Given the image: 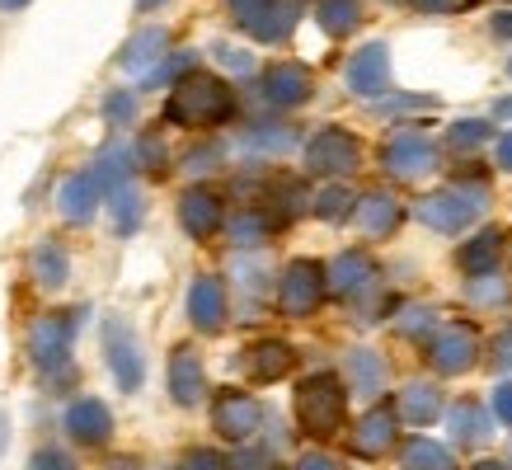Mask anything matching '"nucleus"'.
I'll return each instance as SVG.
<instances>
[{
  "mask_svg": "<svg viewBox=\"0 0 512 470\" xmlns=\"http://www.w3.org/2000/svg\"><path fill=\"white\" fill-rule=\"evenodd\" d=\"M386 85H390V47L386 43L357 47L353 62H348V90L376 99V94L386 90Z\"/></svg>",
  "mask_w": 512,
  "mask_h": 470,
  "instance_id": "12",
  "label": "nucleus"
},
{
  "mask_svg": "<svg viewBox=\"0 0 512 470\" xmlns=\"http://www.w3.org/2000/svg\"><path fill=\"white\" fill-rule=\"evenodd\" d=\"M264 99L273 109H301L311 99V71L301 62H282V66H268L264 76Z\"/></svg>",
  "mask_w": 512,
  "mask_h": 470,
  "instance_id": "13",
  "label": "nucleus"
},
{
  "mask_svg": "<svg viewBox=\"0 0 512 470\" xmlns=\"http://www.w3.org/2000/svg\"><path fill=\"white\" fill-rule=\"evenodd\" d=\"M66 433L85 447H104L113 438V414L109 405H99V400H76V405L66 409Z\"/></svg>",
  "mask_w": 512,
  "mask_h": 470,
  "instance_id": "18",
  "label": "nucleus"
},
{
  "mask_svg": "<svg viewBox=\"0 0 512 470\" xmlns=\"http://www.w3.org/2000/svg\"><path fill=\"white\" fill-rule=\"evenodd\" d=\"M353 212H357L353 188L339 184V179H334L329 188H320V193H315V217H325V221H343V217H353Z\"/></svg>",
  "mask_w": 512,
  "mask_h": 470,
  "instance_id": "32",
  "label": "nucleus"
},
{
  "mask_svg": "<svg viewBox=\"0 0 512 470\" xmlns=\"http://www.w3.org/2000/svg\"><path fill=\"white\" fill-rule=\"evenodd\" d=\"M104 348H109V367H113V381H118V391H137L141 386V348L132 339V329L123 320H109L104 329Z\"/></svg>",
  "mask_w": 512,
  "mask_h": 470,
  "instance_id": "10",
  "label": "nucleus"
},
{
  "mask_svg": "<svg viewBox=\"0 0 512 470\" xmlns=\"http://www.w3.org/2000/svg\"><path fill=\"white\" fill-rule=\"evenodd\" d=\"M475 353H480V339H475L470 325H442L433 339H428V367L442 376L466 372L470 362H475Z\"/></svg>",
  "mask_w": 512,
  "mask_h": 470,
  "instance_id": "9",
  "label": "nucleus"
},
{
  "mask_svg": "<svg viewBox=\"0 0 512 470\" xmlns=\"http://www.w3.org/2000/svg\"><path fill=\"white\" fill-rule=\"evenodd\" d=\"M404 470H456V456L433 438H414L404 447Z\"/></svg>",
  "mask_w": 512,
  "mask_h": 470,
  "instance_id": "29",
  "label": "nucleus"
},
{
  "mask_svg": "<svg viewBox=\"0 0 512 470\" xmlns=\"http://www.w3.org/2000/svg\"><path fill=\"white\" fill-rule=\"evenodd\" d=\"M29 470H76V461H71L62 447H43V452H33Z\"/></svg>",
  "mask_w": 512,
  "mask_h": 470,
  "instance_id": "36",
  "label": "nucleus"
},
{
  "mask_svg": "<svg viewBox=\"0 0 512 470\" xmlns=\"http://www.w3.org/2000/svg\"><path fill=\"white\" fill-rule=\"evenodd\" d=\"M470 5H480V0H414V10H423V15H461Z\"/></svg>",
  "mask_w": 512,
  "mask_h": 470,
  "instance_id": "38",
  "label": "nucleus"
},
{
  "mask_svg": "<svg viewBox=\"0 0 512 470\" xmlns=\"http://www.w3.org/2000/svg\"><path fill=\"white\" fill-rule=\"evenodd\" d=\"M137 5H141V10H156V5H160V0H137Z\"/></svg>",
  "mask_w": 512,
  "mask_h": 470,
  "instance_id": "51",
  "label": "nucleus"
},
{
  "mask_svg": "<svg viewBox=\"0 0 512 470\" xmlns=\"http://www.w3.org/2000/svg\"><path fill=\"white\" fill-rule=\"evenodd\" d=\"M231 470H273V461H268V452H240L231 461Z\"/></svg>",
  "mask_w": 512,
  "mask_h": 470,
  "instance_id": "41",
  "label": "nucleus"
},
{
  "mask_svg": "<svg viewBox=\"0 0 512 470\" xmlns=\"http://www.w3.org/2000/svg\"><path fill=\"white\" fill-rule=\"evenodd\" d=\"M498 254H503V231H498V226H484L475 240H466V250H461V268H466L470 278H484V273H494Z\"/></svg>",
  "mask_w": 512,
  "mask_h": 470,
  "instance_id": "25",
  "label": "nucleus"
},
{
  "mask_svg": "<svg viewBox=\"0 0 512 470\" xmlns=\"http://www.w3.org/2000/svg\"><path fill=\"white\" fill-rule=\"evenodd\" d=\"M29 358L38 362V372L47 376V386H66L71 381V329L62 315L38 320L29 334Z\"/></svg>",
  "mask_w": 512,
  "mask_h": 470,
  "instance_id": "5",
  "label": "nucleus"
},
{
  "mask_svg": "<svg viewBox=\"0 0 512 470\" xmlns=\"http://www.w3.org/2000/svg\"><path fill=\"white\" fill-rule=\"evenodd\" d=\"M240 367H245L254 381H278V376H287L296 367V353L287 344H278V339H264V344L245 348Z\"/></svg>",
  "mask_w": 512,
  "mask_h": 470,
  "instance_id": "21",
  "label": "nucleus"
},
{
  "mask_svg": "<svg viewBox=\"0 0 512 470\" xmlns=\"http://www.w3.org/2000/svg\"><path fill=\"white\" fill-rule=\"evenodd\" d=\"M268 212H240V217H231V240L235 245H264L268 240Z\"/></svg>",
  "mask_w": 512,
  "mask_h": 470,
  "instance_id": "33",
  "label": "nucleus"
},
{
  "mask_svg": "<svg viewBox=\"0 0 512 470\" xmlns=\"http://www.w3.org/2000/svg\"><path fill=\"white\" fill-rule=\"evenodd\" d=\"M357 137L353 132H343V127H325V132H315L311 146H306V170L315 179H348L357 170Z\"/></svg>",
  "mask_w": 512,
  "mask_h": 470,
  "instance_id": "6",
  "label": "nucleus"
},
{
  "mask_svg": "<svg viewBox=\"0 0 512 470\" xmlns=\"http://www.w3.org/2000/svg\"><path fill=\"white\" fill-rule=\"evenodd\" d=\"M451 423V438L466 442V447H480L484 438H489V414H484V405H475V400H461V405L447 414Z\"/></svg>",
  "mask_w": 512,
  "mask_h": 470,
  "instance_id": "26",
  "label": "nucleus"
},
{
  "mask_svg": "<svg viewBox=\"0 0 512 470\" xmlns=\"http://www.w3.org/2000/svg\"><path fill=\"white\" fill-rule=\"evenodd\" d=\"M508 71H512V62H508Z\"/></svg>",
  "mask_w": 512,
  "mask_h": 470,
  "instance_id": "52",
  "label": "nucleus"
},
{
  "mask_svg": "<svg viewBox=\"0 0 512 470\" xmlns=\"http://www.w3.org/2000/svg\"><path fill=\"white\" fill-rule=\"evenodd\" d=\"M348 367H353V386L362 395L381 391V381H386V362L376 358L372 348H357V353H348Z\"/></svg>",
  "mask_w": 512,
  "mask_h": 470,
  "instance_id": "31",
  "label": "nucleus"
},
{
  "mask_svg": "<svg viewBox=\"0 0 512 470\" xmlns=\"http://www.w3.org/2000/svg\"><path fill=\"white\" fill-rule=\"evenodd\" d=\"M296 470H334V461H329V456H301Z\"/></svg>",
  "mask_w": 512,
  "mask_h": 470,
  "instance_id": "44",
  "label": "nucleus"
},
{
  "mask_svg": "<svg viewBox=\"0 0 512 470\" xmlns=\"http://www.w3.org/2000/svg\"><path fill=\"white\" fill-rule=\"evenodd\" d=\"M212 423H217V433L221 438H231V442H245L259 423H264V409L254 405L249 395L240 391H221L217 395V405H212Z\"/></svg>",
  "mask_w": 512,
  "mask_h": 470,
  "instance_id": "11",
  "label": "nucleus"
},
{
  "mask_svg": "<svg viewBox=\"0 0 512 470\" xmlns=\"http://www.w3.org/2000/svg\"><path fill=\"white\" fill-rule=\"evenodd\" d=\"M357 226L367 235H390L400 226V203L390 198V193H367V198H357Z\"/></svg>",
  "mask_w": 512,
  "mask_h": 470,
  "instance_id": "24",
  "label": "nucleus"
},
{
  "mask_svg": "<svg viewBox=\"0 0 512 470\" xmlns=\"http://www.w3.org/2000/svg\"><path fill=\"white\" fill-rule=\"evenodd\" d=\"M329 292V273L315 259H296V264H287V273H282L278 282V311L282 315H311L320 301H325Z\"/></svg>",
  "mask_w": 512,
  "mask_h": 470,
  "instance_id": "7",
  "label": "nucleus"
},
{
  "mask_svg": "<svg viewBox=\"0 0 512 470\" xmlns=\"http://www.w3.org/2000/svg\"><path fill=\"white\" fill-rule=\"evenodd\" d=\"M315 19H320V29L343 38V33H353L362 24V5L357 0H315Z\"/></svg>",
  "mask_w": 512,
  "mask_h": 470,
  "instance_id": "27",
  "label": "nucleus"
},
{
  "mask_svg": "<svg viewBox=\"0 0 512 470\" xmlns=\"http://www.w3.org/2000/svg\"><path fill=\"white\" fill-rule=\"evenodd\" d=\"M132 113H137L132 94H109V99H104V118H109V123H132Z\"/></svg>",
  "mask_w": 512,
  "mask_h": 470,
  "instance_id": "37",
  "label": "nucleus"
},
{
  "mask_svg": "<svg viewBox=\"0 0 512 470\" xmlns=\"http://www.w3.org/2000/svg\"><path fill=\"white\" fill-rule=\"evenodd\" d=\"M306 5L311 0H231V19L259 43H282V38H292Z\"/></svg>",
  "mask_w": 512,
  "mask_h": 470,
  "instance_id": "3",
  "label": "nucleus"
},
{
  "mask_svg": "<svg viewBox=\"0 0 512 470\" xmlns=\"http://www.w3.org/2000/svg\"><path fill=\"white\" fill-rule=\"evenodd\" d=\"M5 442H10V423H5V414H0V452H5Z\"/></svg>",
  "mask_w": 512,
  "mask_h": 470,
  "instance_id": "47",
  "label": "nucleus"
},
{
  "mask_svg": "<svg viewBox=\"0 0 512 470\" xmlns=\"http://www.w3.org/2000/svg\"><path fill=\"white\" fill-rule=\"evenodd\" d=\"M437 405H442V400H437V391L428 381H414V386H404V395H400V414L414 423H433Z\"/></svg>",
  "mask_w": 512,
  "mask_h": 470,
  "instance_id": "30",
  "label": "nucleus"
},
{
  "mask_svg": "<svg viewBox=\"0 0 512 470\" xmlns=\"http://www.w3.org/2000/svg\"><path fill=\"white\" fill-rule=\"evenodd\" d=\"M395 428H400V409L381 400V405L367 409V414H362V423L353 428V452L357 456H381V452H390Z\"/></svg>",
  "mask_w": 512,
  "mask_h": 470,
  "instance_id": "15",
  "label": "nucleus"
},
{
  "mask_svg": "<svg viewBox=\"0 0 512 470\" xmlns=\"http://www.w3.org/2000/svg\"><path fill=\"white\" fill-rule=\"evenodd\" d=\"M137 165L141 170H165V146H160V137L151 132V137H141V146H137Z\"/></svg>",
  "mask_w": 512,
  "mask_h": 470,
  "instance_id": "35",
  "label": "nucleus"
},
{
  "mask_svg": "<svg viewBox=\"0 0 512 470\" xmlns=\"http://www.w3.org/2000/svg\"><path fill=\"white\" fill-rule=\"evenodd\" d=\"M494 414H498L503 423H512V381L494 391Z\"/></svg>",
  "mask_w": 512,
  "mask_h": 470,
  "instance_id": "43",
  "label": "nucleus"
},
{
  "mask_svg": "<svg viewBox=\"0 0 512 470\" xmlns=\"http://www.w3.org/2000/svg\"><path fill=\"white\" fill-rule=\"evenodd\" d=\"M475 470H508V466H503V461H480Z\"/></svg>",
  "mask_w": 512,
  "mask_h": 470,
  "instance_id": "50",
  "label": "nucleus"
},
{
  "mask_svg": "<svg viewBox=\"0 0 512 470\" xmlns=\"http://www.w3.org/2000/svg\"><path fill=\"white\" fill-rule=\"evenodd\" d=\"M325 273H329V292L334 297H362V292H372V282H376V264L362 250H343Z\"/></svg>",
  "mask_w": 512,
  "mask_h": 470,
  "instance_id": "16",
  "label": "nucleus"
},
{
  "mask_svg": "<svg viewBox=\"0 0 512 470\" xmlns=\"http://www.w3.org/2000/svg\"><path fill=\"white\" fill-rule=\"evenodd\" d=\"M494 33L498 38H512V10L508 15H494Z\"/></svg>",
  "mask_w": 512,
  "mask_h": 470,
  "instance_id": "46",
  "label": "nucleus"
},
{
  "mask_svg": "<svg viewBox=\"0 0 512 470\" xmlns=\"http://www.w3.org/2000/svg\"><path fill=\"white\" fill-rule=\"evenodd\" d=\"M494 113H498V118H512V99H498V109H494Z\"/></svg>",
  "mask_w": 512,
  "mask_h": 470,
  "instance_id": "48",
  "label": "nucleus"
},
{
  "mask_svg": "<svg viewBox=\"0 0 512 470\" xmlns=\"http://www.w3.org/2000/svg\"><path fill=\"white\" fill-rule=\"evenodd\" d=\"M66 273H71V259L57 240H43L38 250H33V278L43 282V287H62Z\"/></svg>",
  "mask_w": 512,
  "mask_h": 470,
  "instance_id": "28",
  "label": "nucleus"
},
{
  "mask_svg": "<svg viewBox=\"0 0 512 470\" xmlns=\"http://www.w3.org/2000/svg\"><path fill=\"white\" fill-rule=\"evenodd\" d=\"M296 414H301V428H306L311 438H334L343 423V381L334 372H320V376H311V381H301Z\"/></svg>",
  "mask_w": 512,
  "mask_h": 470,
  "instance_id": "2",
  "label": "nucleus"
},
{
  "mask_svg": "<svg viewBox=\"0 0 512 470\" xmlns=\"http://www.w3.org/2000/svg\"><path fill=\"white\" fill-rule=\"evenodd\" d=\"M165 71H151V85H165V80H174V76H188V66H193V57H170V62H160Z\"/></svg>",
  "mask_w": 512,
  "mask_h": 470,
  "instance_id": "40",
  "label": "nucleus"
},
{
  "mask_svg": "<svg viewBox=\"0 0 512 470\" xmlns=\"http://www.w3.org/2000/svg\"><path fill=\"white\" fill-rule=\"evenodd\" d=\"M447 137H451V146H456V151H475L480 141L494 137V127L484 123V118H470V123H451Z\"/></svg>",
  "mask_w": 512,
  "mask_h": 470,
  "instance_id": "34",
  "label": "nucleus"
},
{
  "mask_svg": "<svg viewBox=\"0 0 512 470\" xmlns=\"http://www.w3.org/2000/svg\"><path fill=\"white\" fill-rule=\"evenodd\" d=\"M179 221H184V231L193 240H207V235L221 231V221H226V207L212 188H188L184 198H179Z\"/></svg>",
  "mask_w": 512,
  "mask_h": 470,
  "instance_id": "14",
  "label": "nucleus"
},
{
  "mask_svg": "<svg viewBox=\"0 0 512 470\" xmlns=\"http://www.w3.org/2000/svg\"><path fill=\"white\" fill-rule=\"evenodd\" d=\"M235 113V94L231 85L212 71H188L179 76V85L170 90L165 118L179 127H221Z\"/></svg>",
  "mask_w": 512,
  "mask_h": 470,
  "instance_id": "1",
  "label": "nucleus"
},
{
  "mask_svg": "<svg viewBox=\"0 0 512 470\" xmlns=\"http://www.w3.org/2000/svg\"><path fill=\"white\" fill-rule=\"evenodd\" d=\"M165 47H170V33L165 29H137L132 33V43L118 52V66L132 71V76H146V71L165 57Z\"/></svg>",
  "mask_w": 512,
  "mask_h": 470,
  "instance_id": "22",
  "label": "nucleus"
},
{
  "mask_svg": "<svg viewBox=\"0 0 512 470\" xmlns=\"http://www.w3.org/2000/svg\"><path fill=\"white\" fill-rule=\"evenodd\" d=\"M494 362L503 367V372H512V329H503V334H498V344H494Z\"/></svg>",
  "mask_w": 512,
  "mask_h": 470,
  "instance_id": "42",
  "label": "nucleus"
},
{
  "mask_svg": "<svg viewBox=\"0 0 512 470\" xmlns=\"http://www.w3.org/2000/svg\"><path fill=\"white\" fill-rule=\"evenodd\" d=\"M484 207H489V198H484L480 188H470V193L466 188H442V193L419 203V221L442 235H456V231H466L475 217H484Z\"/></svg>",
  "mask_w": 512,
  "mask_h": 470,
  "instance_id": "4",
  "label": "nucleus"
},
{
  "mask_svg": "<svg viewBox=\"0 0 512 470\" xmlns=\"http://www.w3.org/2000/svg\"><path fill=\"white\" fill-rule=\"evenodd\" d=\"M381 165H386V174L414 184V179H428L437 170V146L419 132H395L386 141V151H381Z\"/></svg>",
  "mask_w": 512,
  "mask_h": 470,
  "instance_id": "8",
  "label": "nucleus"
},
{
  "mask_svg": "<svg viewBox=\"0 0 512 470\" xmlns=\"http://www.w3.org/2000/svg\"><path fill=\"white\" fill-rule=\"evenodd\" d=\"M188 320L202 329V334H217L226 325V287L217 278H198L188 287Z\"/></svg>",
  "mask_w": 512,
  "mask_h": 470,
  "instance_id": "19",
  "label": "nucleus"
},
{
  "mask_svg": "<svg viewBox=\"0 0 512 470\" xmlns=\"http://www.w3.org/2000/svg\"><path fill=\"white\" fill-rule=\"evenodd\" d=\"M498 165H503V170H512V132H508V137H498Z\"/></svg>",
  "mask_w": 512,
  "mask_h": 470,
  "instance_id": "45",
  "label": "nucleus"
},
{
  "mask_svg": "<svg viewBox=\"0 0 512 470\" xmlns=\"http://www.w3.org/2000/svg\"><path fill=\"white\" fill-rule=\"evenodd\" d=\"M29 0H0V10H24Z\"/></svg>",
  "mask_w": 512,
  "mask_h": 470,
  "instance_id": "49",
  "label": "nucleus"
},
{
  "mask_svg": "<svg viewBox=\"0 0 512 470\" xmlns=\"http://www.w3.org/2000/svg\"><path fill=\"white\" fill-rule=\"evenodd\" d=\"M99 193H104V184H99V174H71L62 184V193H57V212H62V221H71V226H85V221L99 212Z\"/></svg>",
  "mask_w": 512,
  "mask_h": 470,
  "instance_id": "17",
  "label": "nucleus"
},
{
  "mask_svg": "<svg viewBox=\"0 0 512 470\" xmlns=\"http://www.w3.org/2000/svg\"><path fill=\"white\" fill-rule=\"evenodd\" d=\"M109 207H113V231L118 235H137L146 221V198H141L137 179H118L109 184Z\"/></svg>",
  "mask_w": 512,
  "mask_h": 470,
  "instance_id": "23",
  "label": "nucleus"
},
{
  "mask_svg": "<svg viewBox=\"0 0 512 470\" xmlns=\"http://www.w3.org/2000/svg\"><path fill=\"white\" fill-rule=\"evenodd\" d=\"M184 470H231V461L221 452H212V447H198V452L184 461Z\"/></svg>",
  "mask_w": 512,
  "mask_h": 470,
  "instance_id": "39",
  "label": "nucleus"
},
{
  "mask_svg": "<svg viewBox=\"0 0 512 470\" xmlns=\"http://www.w3.org/2000/svg\"><path fill=\"white\" fill-rule=\"evenodd\" d=\"M202 391H207V381H202V362L193 348H174L170 353V395L174 405L193 409L202 400Z\"/></svg>",
  "mask_w": 512,
  "mask_h": 470,
  "instance_id": "20",
  "label": "nucleus"
}]
</instances>
